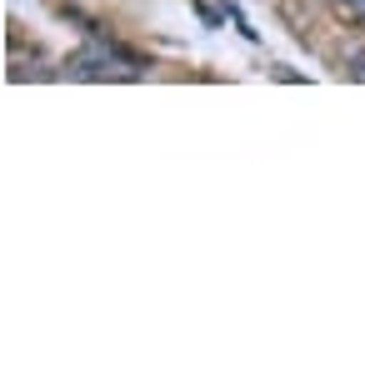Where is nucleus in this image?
Here are the masks:
<instances>
[{"label":"nucleus","mask_w":365,"mask_h":365,"mask_svg":"<svg viewBox=\"0 0 365 365\" xmlns=\"http://www.w3.org/2000/svg\"><path fill=\"white\" fill-rule=\"evenodd\" d=\"M340 6H345L350 16H365V0H340Z\"/></svg>","instance_id":"obj_1"}]
</instances>
